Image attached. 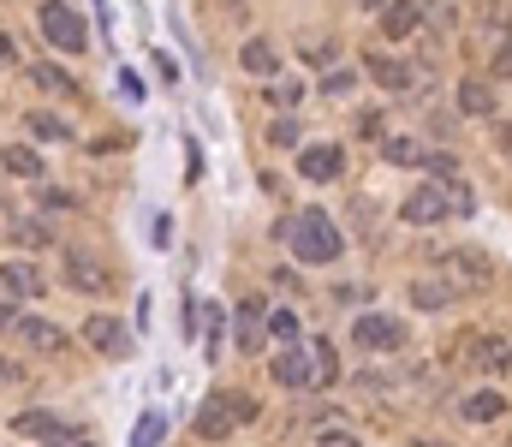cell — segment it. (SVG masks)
Here are the masks:
<instances>
[{
  "label": "cell",
  "instance_id": "1",
  "mask_svg": "<svg viewBox=\"0 0 512 447\" xmlns=\"http://www.w3.org/2000/svg\"><path fill=\"white\" fill-rule=\"evenodd\" d=\"M477 209V197L459 185V179H429V185H417L411 197H405V221L411 227H429V221H447V215H471Z\"/></svg>",
  "mask_w": 512,
  "mask_h": 447
},
{
  "label": "cell",
  "instance_id": "2",
  "mask_svg": "<svg viewBox=\"0 0 512 447\" xmlns=\"http://www.w3.org/2000/svg\"><path fill=\"white\" fill-rule=\"evenodd\" d=\"M280 239H286V245H292V257H304V263H334V257H340V245H346V239H340V227H334L322 209H298V215L280 227Z\"/></svg>",
  "mask_w": 512,
  "mask_h": 447
},
{
  "label": "cell",
  "instance_id": "3",
  "mask_svg": "<svg viewBox=\"0 0 512 447\" xmlns=\"http://www.w3.org/2000/svg\"><path fill=\"white\" fill-rule=\"evenodd\" d=\"M251 418H256V400H245V394H209V400L197 406V436L221 442V436H233V430L251 424Z\"/></svg>",
  "mask_w": 512,
  "mask_h": 447
},
{
  "label": "cell",
  "instance_id": "4",
  "mask_svg": "<svg viewBox=\"0 0 512 447\" xmlns=\"http://www.w3.org/2000/svg\"><path fill=\"white\" fill-rule=\"evenodd\" d=\"M36 24H42V36H48L54 48H66V54H78V48H84V18H78L66 0H42Z\"/></svg>",
  "mask_w": 512,
  "mask_h": 447
},
{
  "label": "cell",
  "instance_id": "5",
  "mask_svg": "<svg viewBox=\"0 0 512 447\" xmlns=\"http://www.w3.org/2000/svg\"><path fill=\"white\" fill-rule=\"evenodd\" d=\"M60 263H66V287H72V293H108V275H102V263H96L84 245H66Z\"/></svg>",
  "mask_w": 512,
  "mask_h": 447
},
{
  "label": "cell",
  "instance_id": "6",
  "mask_svg": "<svg viewBox=\"0 0 512 447\" xmlns=\"http://www.w3.org/2000/svg\"><path fill=\"white\" fill-rule=\"evenodd\" d=\"M352 340H358L364 352H393V346H405V328H399L393 316H358V322H352Z\"/></svg>",
  "mask_w": 512,
  "mask_h": 447
},
{
  "label": "cell",
  "instance_id": "7",
  "mask_svg": "<svg viewBox=\"0 0 512 447\" xmlns=\"http://www.w3.org/2000/svg\"><path fill=\"white\" fill-rule=\"evenodd\" d=\"M382 155L393 161V167H435L441 179H453V161H447V155H429V149L417 144V138H387Z\"/></svg>",
  "mask_w": 512,
  "mask_h": 447
},
{
  "label": "cell",
  "instance_id": "8",
  "mask_svg": "<svg viewBox=\"0 0 512 447\" xmlns=\"http://www.w3.org/2000/svg\"><path fill=\"white\" fill-rule=\"evenodd\" d=\"M441 281H447L453 293H471V287H483V281H489V263H483L477 251H453V257L441 263Z\"/></svg>",
  "mask_w": 512,
  "mask_h": 447
},
{
  "label": "cell",
  "instance_id": "9",
  "mask_svg": "<svg viewBox=\"0 0 512 447\" xmlns=\"http://www.w3.org/2000/svg\"><path fill=\"white\" fill-rule=\"evenodd\" d=\"M84 340L96 352H108V358H131V334H126V322H114V316H90L84 322Z\"/></svg>",
  "mask_w": 512,
  "mask_h": 447
},
{
  "label": "cell",
  "instance_id": "10",
  "mask_svg": "<svg viewBox=\"0 0 512 447\" xmlns=\"http://www.w3.org/2000/svg\"><path fill=\"white\" fill-rule=\"evenodd\" d=\"M340 167H346L340 144H310V149H298V173H304V179H316V185L340 179Z\"/></svg>",
  "mask_w": 512,
  "mask_h": 447
},
{
  "label": "cell",
  "instance_id": "11",
  "mask_svg": "<svg viewBox=\"0 0 512 447\" xmlns=\"http://www.w3.org/2000/svg\"><path fill=\"white\" fill-rule=\"evenodd\" d=\"M274 382H280V388H316V370H310V346H304V340L274 358Z\"/></svg>",
  "mask_w": 512,
  "mask_h": 447
},
{
  "label": "cell",
  "instance_id": "12",
  "mask_svg": "<svg viewBox=\"0 0 512 447\" xmlns=\"http://www.w3.org/2000/svg\"><path fill=\"white\" fill-rule=\"evenodd\" d=\"M0 287H6V298L48 293V281H42V269H36V263H0Z\"/></svg>",
  "mask_w": 512,
  "mask_h": 447
},
{
  "label": "cell",
  "instance_id": "13",
  "mask_svg": "<svg viewBox=\"0 0 512 447\" xmlns=\"http://www.w3.org/2000/svg\"><path fill=\"white\" fill-rule=\"evenodd\" d=\"M310 346V370H316V388H334L340 382V358H334V340L328 334H304Z\"/></svg>",
  "mask_w": 512,
  "mask_h": 447
},
{
  "label": "cell",
  "instance_id": "14",
  "mask_svg": "<svg viewBox=\"0 0 512 447\" xmlns=\"http://www.w3.org/2000/svg\"><path fill=\"white\" fill-rule=\"evenodd\" d=\"M262 340H268V328H262V316H256V298L239 310V322H233V346L251 358V352H262Z\"/></svg>",
  "mask_w": 512,
  "mask_h": 447
},
{
  "label": "cell",
  "instance_id": "15",
  "mask_svg": "<svg viewBox=\"0 0 512 447\" xmlns=\"http://www.w3.org/2000/svg\"><path fill=\"white\" fill-rule=\"evenodd\" d=\"M12 430H18L24 442H54V436H60L66 424H60V418H48V412H24V418H18Z\"/></svg>",
  "mask_w": 512,
  "mask_h": 447
},
{
  "label": "cell",
  "instance_id": "16",
  "mask_svg": "<svg viewBox=\"0 0 512 447\" xmlns=\"http://www.w3.org/2000/svg\"><path fill=\"white\" fill-rule=\"evenodd\" d=\"M370 78H376L382 90H411V66H399V60H387V54H370Z\"/></svg>",
  "mask_w": 512,
  "mask_h": 447
},
{
  "label": "cell",
  "instance_id": "17",
  "mask_svg": "<svg viewBox=\"0 0 512 447\" xmlns=\"http://www.w3.org/2000/svg\"><path fill=\"white\" fill-rule=\"evenodd\" d=\"M382 30L393 36V42H399V36H411V30H417V0H393V6L382 12Z\"/></svg>",
  "mask_w": 512,
  "mask_h": 447
},
{
  "label": "cell",
  "instance_id": "18",
  "mask_svg": "<svg viewBox=\"0 0 512 447\" xmlns=\"http://www.w3.org/2000/svg\"><path fill=\"white\" fill-rule=\"evenodd\" d=\"M0 167H6V173H18V179H36V173H42V155H36V149H24V144H6V149H0Z\"/></svg>",
  "mask_w": 512,
  "mask_h": 447
},
{
  "label": "cell",
  "instance_id": "19",
  "mask_svg": "<svg viewBox=\"0 0 512 447\" xmlns=\"http://www.w3.org/2000/svg\"><path fill=\"white\" fill-rule=\"evenodd\" d=\"M30 84H36V90H54V96H78V78H72V72H60L54 60H48V66H36V72H30Z\"/></svg>",
  "mask_w": 512,
  "mask_h": 447
},
{
  "label": "cell",
  "instance_id": "20",
  "mask_svg": "<svg viewBox=\"0 0 512 447\" xmlns=\"http://www.w3.org/2000/svg\"><path fill=\"white\" fill-rule=\"evenodd\" d=\"M411 304H417V310H441V304H453V287H447L441 275H435V281H417V287H411Z\"/></svg>",
  "mask_w": 512,
  "mask_h": 447
},
{
  "label": "cell",
  "instance_id": "21",
  "mask_svg": "<svg viewBox=\"0 0 512 447\" xmlns=\"http://www.w3.org/2000/svg\"><path fill=\"white\" fill-rule=\"evenodd\" d=\"M274 66H280V54H274V42H262V36H256V42H245V72H256V78H268Z\"/></svg>",
  "mask_w": 512,
  "mask_h": 447
},
{
  "label": "cell",
  "instance_id": "22",
  "mask_svg": "<svg viewBox=\"0 0 512 447\" xmlns=\"http://www.w3.org/2000/svg\"><path fill=\"white\" fill-rule=\"evenodd\" d=\"M24 126H30V132H36V138H42V144H66V138H72V126H66V120H60V114H30V120H24Z\"/></svg>",
  "mask_w": 512,
  "mask_h": 447
},
{
  "label": "cell",
  "instance_id": "23",
  "mask_svg": "<svg viewBox=\"0 0 512 447\" xmlns=\"http://www.w3.org/2000/svg\"><path fill=\"white\" fill-rule=\"evenodd\" d=\"M161 436H167V418L161 412H143L137 430H131V447H161Z\"/></svg>",
  "mask_w": 512,
  "mask_h": 447
},
{
  "label": "cell",
  "instance_id": "24",
  "mask_svg": "<svg viewBox=\"0 0 512 447\" xmlns=\"http://www.w3.org/2000/svg\"><path fill=\"white\" fill-rule=\"evenodd\" d=\"M18 334H24L30 346H42V352H48V346H60V328H54V322H42V316H24V322H18Z\"/></svg>",
  "mask_w": 512,
  "mask_h": 447
},
{
  "label": "cell",
  "instance_id": "25",
  "mask_svg": "<svg viewBox=\"0 0 512 447\" xmlns=\"http://www.w3.org/2000/svg\"><path fill=\"white\" fill-rule=\"evenodd\" d=\"M471 358H477V364H483V370H495V376H501V370H507V346H501V340H495V334H483V340H477V346H471Z\"/></svg>",
  "mask_w": 512,
  "mask_h": 447
},
{
  "label": "cell",
  "instance_id": "26",
  "mask_svg": "<svg viewBox=\"0 0 512 447\" xmlns=\"http://www.w3.org/2000/svg\"><path fill=\"white\" fill-rule=\"evenodd\" d=\"M501 412H507L501 394H471V400H465V418H471V424H489V418H501Z\"/></svg>",
  "mask_w": 512,
  "mask_h": 447
},
{
  "label": "cell",
  "instance_id": "27",
  "mask_svg": "<svg viewBox=\"0 0 512 447\" xmlns=\"http://www.w3.org/2000/svg\"><path fill=\"white\" fill-rule=\"evenodd\" d=\"M459 108H465V114H489V108H495V96H489V84H477V78H465V90H459Z\"/></svg>",
  "mask_w": 512,
  "mask_h": 447
},
{
  "label": "cell",
  "instance_id": "28",
  "mask_svg": "<svg viewBox=\"0 0 512 447\" xmlns=\"http://www.w3.org/2000/svg\"><path fill=\"white\" fill-rule=\"evenodd\" d=\"M358 84V72L352 66H328V78H322V96H346Z\"/></svg>",
  "mask_w": 512,
  "mask_h": 447
},
{
  "label": "cell",
  "instance_id": "29",
  "mask_svg": "<svg viewBox=\"0 0 512 447\" xmlns=\"http://www.w3.org/2000/svg\"><path fill=\"white\" fill-rule=\"evenodd\" d=\"M268 334H280L286 346H298V340H304V334H298V316H292V310H274V316H268Z\"/></svg>",
  "mask_w": 512,
  "mask_h": 447
},
{
  "label": "cell",
  "instance_id": "30",
  "mask_svg": "<svg viewBox=\"0 0 512 447\" xmlns=\"http://www.w3.org/2000/svg\"><path fill=\"white\" fill-rule=\"evenodd\" d=\"M298 96H304L298 84H274V90H268V102H274V108H298Z\"/></svg>",
  "mask_w": 512,
  "mask_h": 447
},
{
  "label": "cell",
  "instance_id": "31",
  "mask_svg": "<svg viewBox=\"0 0 512 447\" xmlns=\"http://www.w3.org/2000/svg\"><path fill=\"white\" fill-rule=\"evenodd\" d=\"M268 144L292 149V144H298V126H292V120H274V132H268Z\"/></svg>",
  "mask_w": 512,
  "mask_h": 447
},
{
  "label": "cell",
  "instance_id": "32",
  "mask_svg": "<svg viewBox=\"0 0 512 447\" xmlns=\"http://www.w3.org/2000/svg\"><path fill=\"white\" fill-rule=\"evenodd\" d=\"M18 245H30V251H36V245H48V233H42L36 221H18Z\"/></svg>",
  "mask_w": 512,
  "mask_h": 447
},
{
  "label": "cell",
  "instance_id": "33",
  "mask_svg": "<svg viewBox=\"0 0 512 447\" xmlns=\"http://www.w3.org/2000/svg\"><path fill=\"white\" fill-rule=\"evenodd\" d=\"M48 447H96V442H90L84 430H60V436H54V442H48Z\"/></svg>",
  "mask_w": 512,
  "mask_h": 447
},
{
  "label": "cell",
  "instance_id": "34",
  "mask_svg": "<svg viewBox=\"0 0 512 447\" xmlns=\"http://www.w3.org/2000/svg\"><path fill=\"white\" fill-rule=\"evenodd\" d=\"M0 66H18V42H12L6 30H0Z\"/></svg>",
  "mask_w": 512,
  "mask_h": 447
},
{
  "label": "cell",
  "instance_id": "35",
  "mask_svg": "<svg viewBox=\"0 0 512 447\" xmlns=\"http://www.w3.org/2000/svg\"><path fill=\"white\" fill-rule=\"evenodd\" d=\"M334 298H346V304H364V298H370V287H334Z\"/></svg>",
  "mask_w": 512,
  "mask_h": 447
},
{
  "label": "cell",
  "instance_id": "36",
  "mask_svg": "<svg viewBox=\"0 0 512 447\" xmlns=\"http://www.w3.org/2000/svg\"><path fill=\"white\" fill-rule=\"evenodd\" d=\"M0 382H6V388H12V382H24V370H18V364H12V358H0Z\"/></svg>",
  "mask_w": 512,
  "mask_h": 447
},
{
  "label": "cell",
  "instance_id": "37",
  "mask_svg": "<svg viewBox=\"0 0 512 447\" xmlns=\"http://www.w3.org/2000/svg\"><path fill=\"white\" fill-rule=\"evenodd\" d=\"M0 328H18V310H12V298H0Z\"/></svg>",
  "mask_w": 512,
  "mask_h": 447
},
{
  "label": "cell",
  "instance_id": "38",
  "mask_svg": "<svg viewBox=\"0 0 512 447\" xmlns=\"http://www.w3.org/2000/svg\"><path fill=\"white\" fill-rule=\"evenodd\" d=\"M322 447H358L352 436H322Z\"/></svg>",
  "mask_w": 512,
  "mask_h": 447
}]
</instances>
